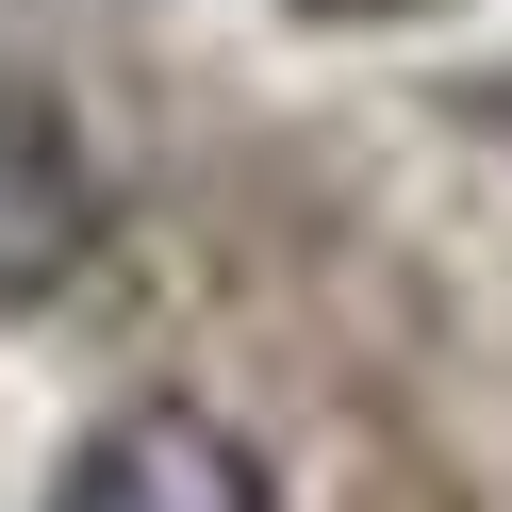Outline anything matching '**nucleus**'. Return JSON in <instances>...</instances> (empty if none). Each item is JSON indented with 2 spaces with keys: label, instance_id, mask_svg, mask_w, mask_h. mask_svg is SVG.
<instances>
[{
  "label": "nucleus",
  "instance_id": "obj_2",
  "mask_svg": "<svg viewBox=\"0 0 512 512\" xmlns=\"http://www.w3.org/2000/svg\"><path fill=\"white\" fill-rule=\"evenodd\" d=\"M100 265V149L50 83H0V314H50Z\"/></svg>",
  "mask_w": 512,
  "mask_h": 512
},
{
  "label": "nucleus",
  "instance_id": "obj_1",
  "mask_svg": "<svg viewBox=\"0 0 512 512\" xmlns=\"http://www.w3.org/2000/svg\"><path fill=\"white\" fill-rule=\"evenodd\" d=\"M34 512H265V463H248V430H215L199 397H116L100 430L50 463Z\"/></svg>",
  "mask_w": 512,
  "mask_h": 512
}]
</instances>
